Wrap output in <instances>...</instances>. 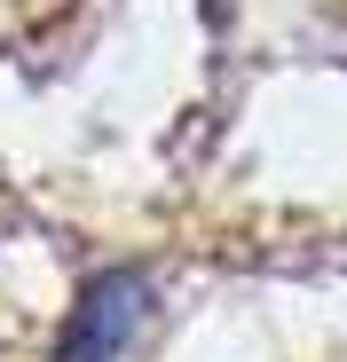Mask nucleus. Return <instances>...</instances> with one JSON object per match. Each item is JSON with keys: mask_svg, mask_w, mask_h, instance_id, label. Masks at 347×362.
<instances>
[{"mask_svg": "<svg viewBox=\"0 0 347 362\" xmlns=\"http://www.w3.org/2000/svg\"><path fill=\"white\" fill-rule=\"evenodd\" d=\"M142 308H150V276L142 268H103L72 299V315H64V331H55L47 362H119V346L142 331Z\"/></svg>", "mask_w": 347, "mask_h": 362, "instance_id": "nucleus-1", "label": "nucleus"}]
</instances>
